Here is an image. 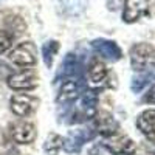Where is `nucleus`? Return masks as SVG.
<instances>
[{
  "mask_svg": "<svg viewBox=\"0 0 155 155\" xmlns=\"http://www.w3.org/2000/svg\"><path fill=\"white\" fill-rule=\"evenodd\" d=\"M107 5H109V9H118L121 5H123V0H107Z\"/></svg>",
  "mask_w": 155,
  "mask_h": 155,
  "instance_id": "21",
  "label": "nucleus"
},
{
  "mask_svg": "<svg viewBox=\"0 0 155 155\" xmlns=\"http://www.w3.org/2000/svg\"><path fill=\"white\" fill-rule=\"evenodd\" d=\"M130 64L135 71L155 70V47L137 44L130 48Z\"/></svg>",
  "mask_w": 155,
  "mask_h": 155,
  "instance_id": "1",
  "label": "nucleus"
},
{
  "mask_svg": "<svg viewBox=\"0 0 155 155\" xmlns=\"http://www.w3.org/2000/svg\"><path fill=\"white\" fill-rule=\"evenodd\" d=\"M95 137L92 130L87 129H76V130H70L68 135L62 140V149L68 153H76L79 152L84 146V143L90 141Z\"/></svg>",
  "mask_w": 155,
  "mask_h": 155,
  "instance_id": "2",
  "label": "nucleus"
},
{
  "mask_svg": "<svg viewBox=\"0 0 155 155\" xmlns=\"http://www.w3.org/2000/svg\"><path fill=\"white\" fill-rule=\"evenodd\" d=\"M61 147H62V138L59 135H56V134H51L47 138V143L44 146V149H45V152L48 155H58Z\"/></svg>",
  "mask_w": 155,
  "mask_h": 155,
  "instance_id": "19",
  "label": "nucleus"
},
{
  "mask_svg": "<svg viewBox=\"0 0 155 155\" xmlns=\"http://www.w3.org/2000/svg\"><path fill=\"white\" fill-rule=\"evenodd\" d=\"M8 85L14 90H31L37 85V78L33 71H20L8 78Z\"/></svg>",
  "mask_w": 155,
  "mask_h": 155,
  "instance_id": "8",
  "label": "nucleus"
},
{
  "mask_svg": "<svg viewBox=\"0 0 155 155\" xmlns=\"http://www.w3.org/2000/svg\"><path fill=\"white\" fill-rule=\"evenodd\" d=\"M96 104H98V95L93 90H85L82 96L78 102V110L82 112L84 118H92L96 112Z\"/></svg>",
  "mask_w": 155,
  "mask_h": 155,
  "instance_id": "10",
  "label": "nucleus"
},
{
  "mask_svg": "<svg viewBox=\"0 0 155 155\" xmlns=\"http://www.w3.org/2000/svg\"><path fill=\"white\" fill-rule=\"evenodd\" d=\"M150 8V0H126L123 19L127 23H134L140 17L146 16Z\"/></svg>",
  "mask_w": 155,
  "mask_h": 155,
  "instance_id": "4",
  "label": "nucleus"
},
{
  "mask_svg": "<svg viewBox=\"0 0 155 155\" xmlns=\"http://www.w3.org/2000/svg\"><path fill=\"white\" fill-rule=\"evenodd\" d=\"M61 6L64 12L68 16H78L85 9L87 0H61Z\"/></svg>",
  "mask_w": 155,
  "mask_h": 155,
  "instance_id": "16",
  "label": "nucleus"
},
{
  "mask_svg": "<svg viewBox=\"0 0 155 155\" xmlns=\"http://www.w3.org/2000/svg\"><path fill=\"white\" fill-rule=\"evenodd\" d=\"M78 68H79V62H78L76 54L68 53L62 62V76L64 78H71V76L76 74Z\"/></svg>",
  "mask_w": 155,
  "mask_h": 155,
  "instance_id": "17",
  "label": "nucleus"
},
{
  "mask_svg": "<svg viewBox=\"0 0 155 155\" xmlns=\"http://www.w3.org/2000/svg\"><path fill=\"white\" fill-rule=\"evenodd\" d=\"M95 120H96V129L101 135L110 137L118 130V123L109 112H99Z\"/></svg>",
  "mask_w": 155,
  "mask_h": 155,
  "instance_id": "12",
  "label": "nucleus"
},
{
  "mask_svg": "<svg viewBox=\"0 0 155 155\" xmlns=\"http://www.w3.org/2000/svg\"><path fill=\"white\" fill-rule=\"evenodd\" d=\"M92 47L93 50L99 56H102L107 61H112V62H116L121 59V50L120 47L116 45L113 41H107V39H96V41L92 42Z\"/></svg>",
  "mask_w": 155,
  "mask_h": 155,
  "instance_id": "7",
  "label": "nucleus"
},
{
  "mask_svg": "<svg viewBox=\"0 0 155 155\" xmlns=\"http://www.w3.org/2000/svg\"><path fill=\"white\" fill-rule=\"evenodd\" d=\"M59 50V44L56 41H48L45 42V45L42 47V58H44V62L47 67H51V64H53V59L58 53Z\"/></svg>",
  "mask_w": 155,
  "mask_h": 155,
  "instance_id": "18",
  "label": "nucleus"
},
{
  "mask_svg": "<svg viewBox=\"0 0 155 155\" xmlns=\"http://www.w3.org/2000/svg\"><path fill=\"white\" fill-rule=\"evenodd\" d=\"M81 95V84L73 79H67L62 84L58 96V102H71Z\"/></svg>",
  "mask_w": 155,
  "mask_h": 155,
  "instance_id": "13",
  "label": "nucleus"
},
{
  "mask_svg": "<svg viewBox=\"0 0 155 155\" xmlns=\"http://www.w3.org/2000/svg\"><path fill=\"white\" fill-rule=\"evenodd\" d=\"M144 101L146 102H153V104H155V87H152L147 92V95L144 96Z\"/></svg>",
  "mask_w": 155,
  "mask_h": 155,
  "instance_id": "22",
  "label": "nucleus"
},
{
  "mask_svg": "<svg viewBox=\"0 0 155 155\" xmlns=\"http://www.w3.org/2000/svg\"><path fill=\"white\" fill-rule=\"evenodd\" d=\"M36 54L37 50L33 42H23L19 44L14 50L11 51L9 59L20 67H27V65H34L36 64Z\"/></svg>",
  "mask_w": 155,
  "mask_h": 155,
  "instance_id": "3",
  "label": "nucleus"
},
{
  "mask_svg": "<svg viewBox=\"0 0 155 155\" xmlns=\"http://www.w3.org/2000/svg\"><path fill=\"white\" fill-rule=\"evenodd\" d=\"M11 44H12V36L6 31H0V53H5L11 47Z\"/></svg>",
  "mask_w": 155,
  "mask_h": 155,
  "instance_id": "20",
  "label": "nucleus"
},
{
  "mask_svg": "<svg viewBox=\"0 0 155 155\" xmlns=\"http://www.w3.org/2000/svg\"><path fill=\"white\" fill-rule=\"evenodd\" d=\"M107 79V68L102 62L99 61H95L92 62V65L88 67V81L92 85L98 87V85H102Z\"/></svg>",
  "mask_w": 155,
  "mask_h": 155,
  "instance_id": "14",
  "label": "nucleus"
},
{
  "mask_svg": "<svg viewBox=\"0 0 155 155\" xmlns=\"http://www.w3.org/2000/svg\"><path fill=\"white\" fill-rule=\"evenodd\" d=\"M137 126L144 137L155 140V110H144L137 118Z\"/></svg>",
  "mask_w": 155,
  "mask_h": 155,
  "instance_id": "11",
  "label": "nucleus"
},
{
  "mask_svg": "<svg viewBox=\"0 0 155 155\" xmlns=\"http://www.w3.org/2000/svg\"><path fill=\"white\" fill-rule=\"evenodd\" d=\"M102 144L113 155H129L134 150V141L126 135H110L104 138Z\"/></svg>",
  "mask_w": 155,
  "mask_h": 155,
  "instance_id": "5",
  "label": "nucleus"
},
{
  "mask_svg": "<svg viewBox=\"0 0 155 155\" xmlns=\"http://www.w3.org/2000/svg\"><path fill=\"white\" fill-rule=\"evenodd\" d=\"M39 101L31 95H14L11 98V110L19 116H27L37 109Z\"/></svg>",
  "mask_w": 155,
  "mask_h": 155,
  "instance_id": "6",
  "label": "nucleus"
},
{
  "mask_svg": "<svg viewBox=\"0 0 155 155\" xmlns=\"http://www.w3.org/2000/svg\"><path fill=\"white\" fill-rule=\"evenodd\" d=\"M152 81H155V70H146L141 71L138 76H135L132 79V90L134 92H141L144 87H147Z\"/></svg>",
  "mask_w": 155,
  "mask_h": 155,
  "instance_id": "15",
  "label": "nucleus"
},
{
  "mask_svg": "<svg viewBox=\"0 0 155 155\" xmlns=\"http://www.w3.org/2000/svg\"><path fill=\"white\" fill-rule=\"evenodd\" d=\"M11 135H12V138H14L16 143L28 144V143H31V141L36 138V127L31 123L20 121V123L12 126Z\"/></svg>",
  "mask_w": 155,
  "mask_h": 155,
  "instance_id": "9",
  "label": "nucleus"
}]
</instances>
